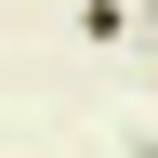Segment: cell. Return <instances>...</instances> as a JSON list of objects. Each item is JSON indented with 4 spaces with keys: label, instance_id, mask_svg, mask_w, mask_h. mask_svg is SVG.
I'll list each match as a JSON object with an SVG mask.
<instances>
[{
    "label": "cell",
    "instance_id": "obj_1",
    "mask_svg": "<svg viewBox=\"0 0 158 158\" xmlns=\"http://www.w3.org/2000/svg\"><path fill=\"white\" fill-rule=\"evenodd\" d=\"M132 158H158V145H132Z\"/></svg>",
    "mask_w": 158,
    "mask_h": 158
}]
</instances>
